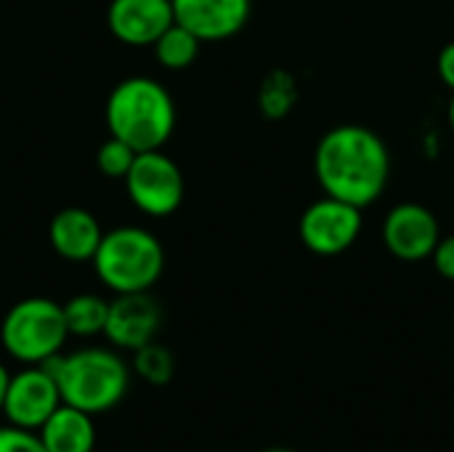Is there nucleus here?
<instances>
[{
    "label": "nucleus",
    "mask_w": 454,
    "mask_h": 452,
    "mask_svg": "<svg viewBox=\"0 0 454 452\" xmlns=\"http://www.w3.org/2000/svg\"><path fill=\"white\" fill-rule=\"evenodd\" d=\"M314 170L325 194L364 210L391 181V152L367 125H335L317 144Z\"/></svg>",
    "instance_id": "nucleus-1"
},
{
    "label": "nucleus",
    "mask_w": 454,
    "mask_h": 452,
    "mask_svg": "<svg viewBox=\"0 0 454 452\" xmlns=\"http://www.w3.org/2000/svg\"><path fill=\"white\" fill-rule=\"evenodd\" d=\"M40 442L48 452H93L96 450V424L93 416L72 405H59L51 418L37 429Z\"/></svg>",
    "instance_id": "nucleus-14"
},
{
    "label": "nucleus",
    "mask_w": 454,
    "mask_h": 452,
    "mask_svg": "<svg viewBox=\"0 0 454 452\" xmlns=\"http://www.w3.org/2000/svg\"><path fill=\"white\" fill-rule=\"evenodd\" d=\"M59 405H61V394L56 378L43 365H24L8 381L3 418L11 426L37 432Z\"/></svg>",
    "instance_id": "nucleus-9"
},
{
    "label": "nucleus",
    "mask_w": 454,
    "mask_h": 452,
    "mask_svg": "<svg viewBox=\"0 0 454 452\" xmlns=\"http://www.w3.org/2000/svg\"><path fill=\"white\" fill-rule=\"evenodd\" d=\"M136 155L138 152L133 147H128L125 141L109 136L98 147V152H96V165H98V170L106 178H125L128 170H130V165H133V160H136Z\"/></svg>",
    "instance_id": "nucleus-19"
},
{
    "label": "nucleus",
    "mask_w": 454,
    "mask_h": 452,
    "mask_svg": "<svg viewBox=\"0 0 454 452\" xmlns=\"http://www.w3.org/2000/svg\"><path fill=\"white\" fill-rule=\"evenodd\" d=\"M122 181L130 202L146 216L165 218L184 202V173L162 149L138 152Z\"/></svg>",
    "instance_id": "nucleus-6"
},
{
    "label": "nucleus",
    "mask_w": 454,
    "mask_h": 452,
    "mask_svg": "<svg viewBox=\"0 0 454 452\" xmlns=\"http://www.w3.org/2000/svg\"><path fill=\"white\" fill-rule=\"evenodd\" d=\"M0 452H48L40 442L37 432H27L19 426H0Z\"/></svg>",
    "instance_id": "nucleus-20"
},
{
    "label": "nucleus",
    "mask_w": 454,
    "mask_h": 452,
    "mask_svg": "<svg viewBox=\"0 0 454 452\" xmlns=\"http://www.w3.org/2000/svg\"><path fill=\"white\" fill-rule=\"evenodd\" d=\"M90 264L101 285L114 296L146 293L162 277L165 250L152 232L141 226H117L104 232Z\"/></svg>",
    "instance_id": "nucleus-4"
},
{
    "label": "nucleus",
    "mask_w": 454,
    "mask_h": 452,
    "mask_svg": "<svg viewBox=\"0 0 454 452\" xmlns=\"http://www.w3.org/2000/svg\"><path fill=\"white\" fill-rule=\"evenodd\" d=\"M200 37L192 35L186 27H181L178 21H173L152 45H154V56L165 69L181 72L186 67H192L200 56Z\"/></svg>",
    "instance_id": "nucleus-16"
},
{
    "label": "nucleus",
    "mask_w": 454,
    "mask_h": 452,
    "mask_svg": "<svg viewBox=\"0 0 454 452\" xmlns=\"http://www.w3.org/2000/svg\"><path fill=\"white\" fill-rule=\"evenodd\" d=\"M162 325L160 304L146 293H120L109 301L104 336L117 352H136L149 341H157Z\"/></svg>",
    "instance_id": "nucleus-10"
},
{
    "label": "nucleus",
    "mask_w": 454,
    "mask_h": 452,
    "mask_svg": "<svg viewBox=\"0 0 454 452\" xmlns=\"http://www.w3.org/2000/svg\"><path fill=\"white\" fill-rule=\"evenodd\" d=\"M104 117L109 136L136 152H152L162 149L176 131V101L162 83L136 75L112 88Z\"/></svg>",
    "instance_id": "nucleus-3"
},
{
    "label": "nucleus",
    "mask_w": 454,
    "mask_h": 452,
    "mask_svg": "<svg viewBox=\"0 0 454 452\" xmlns=\"http://www.w3.org/2000/svg\"><path fill=\"white\" fill-rule=\"evenodd\" d=\"M69 338L64 306L53 298H24L13 304L0 322V341L11 360L21 365H43L61 354Z\"/></svg>",
    "instance_id": "nucleus-5"
},
{
    "label": "nucleus",
    "mask_w": 454,
    "mask_h": 452,
    "mask_svg": "<svg viewBox=\"0 0 454 452\" xmlns=\"http://www.w3.org/2000/svg\"><path fill=\"white\" fill-rule=\"evenodd\" d=\"M295 83L287 72H271L258 91L261 112L266 117H285L295 104Z\"/></svg>",
    "instance_id": "nucleus-18"
},
{
    "label": "nucleus",
    "mask_w": 454,
    "mask_h": 452,
    "mask_svg": "<svg viewBox=\"0 0 454 452\" xmlns=\"http://www.w3.org/2000/svg\"><path fill=\"white\" fill-rule=\"evenodd\" d=\"M170 24V0H112L106 8V27L125 45H152Z\"/></svg>",
    "instance_id": "nucleus-12"
},
{
    "label": "nucleus",
    "mask_w": 454,
    "mask_h": 452,
    "mask_svg": "<svg viewBox=\"0 0 454 452\" xmlns=\"http://www.w3.org/2000/svg\"><path fill=\"white\" fill-rule=\"evenodd\" d=\"M43 368L56 378L61 402L90 416L114 410L130 389V368L117 349L85 346L72 354H56Z\"/></svg>",
    "instance_id": "nucleus-2"
},
{
    "label": "nucleus",
    "mask_w": 454,
    "mask_h": 452,
    "mask_svg": "<svg viewBox=\"0 0 454 452\" xmlns=\"http://www.w3.org/2000/svg\"><path fill=\"white\" fill-rule=\"evenodd\" d=\"M436 72H439V77H442V83L454 91V40L452 43H447L442 51H439V56H436Z\"/></svg>",
    "instance_id": "nucleus-22"
},
{
    "label": "nucleus",
    "mask_w": 454,
    "mask_h": 452,
    "mask_svg": "<svg viewBox=\"0 0 454 452\" xmlns=\"http://www.w3.org/2000/svg\"><path fill=\"white\" fill-rule=\"evenodd\" d=\"M362 226V208L325 194L303 210L298 221V237L311 253L330 258L346 253L359 240Z\"/></svg>",
    "instance_id": "nucleus-7"
},
{
    "label": "nucleus",
    "mask_w": 454,
    "mask_h": 452,
    "mask_svg": "<svg viewBox=\"0 0 454 452\" xmlns=\"http://www.w3.org/2000/svg\"><path fill=\"white\" fill-rule=\"evenodd\" d=\"M130 373H136L149 386H168L176 376V360L170 349H165L157 341H149L146 346L133 352Z\"/></svg>",
    "instance_id": "nucleus-17"
},
{
    "label": "nucleus",
    "mask_w": 454,
    "mask_h": 452,
    "mask_svg": "<svg viewBox=\"0 0 454 452\" xmlns=\"http://www.w3.org/2000/svg\"><path fill=\"white\" fill-rule=\"evenodd\" d=\"M106 314H109V301L96 293H80L64 304L67 330H69V336H77V338L104 336Z\"/></svg>",
    "instance_id": "nucleus-15"
},
{
    "label": "nucleus",
    "mask_w": 454,
    "mask_h": 452,
    "mask_svg": "<svg viewBox=\"0 0 454 452\" xmlns=\"http://www.w3.org/2000/svg\"><path fill=\"white\" fill-rule=\"evenodd\" d=\"M48 237L53 250L72 264L93 261L98 242L104 237V229L98 218L85 208H64L51 218Z\"/></svg>",
    "instance_id": "nucleus-13"
},
{
    "label": "nucleus",
    "mask_w": 454,
    "mask_h": 452,
    "mask_svg": "<svg viewBox=\"0 0 454 452\" xmlns=\"http://www.w3.org/2000/svg\"><path fill=\"white\" fill-rule=\"evenodd\" d=\"M263 452H295V450H287V448H269V450Z\"/></svg>",
    "instance_id": "nucleus-25"
},
{
    "label": "nucleus",
    "mask_w": 454,
    "mask_h": 452,
    "mask_svg": "<svg viewBox=\"0 0 454 452\" xmlns=\"http://www.w3.org/2000/svg\"><path fill=\"white\" fill-rule=\"evenodd\" d=\"M447 120H450V128H452V133H454V91H452V99H450V107H447Z\"/></svg>",
    "instance_id": "nucleus-24"
},
{
    "label": "nucleus",
    "mask_w": 454,
    "mask_h": 452,
    "mask_svg": "<svg viewBox=\"0 0 454 452\" xmlns=\"http://www.w3.org/2000/svg\"><path fill=\"white\" fill-rule=\"evenodd\" d=\"M8 381H11V373L5 370V365H0V416H3V405H5V392H8Z\"/></svg>",
    "instance_id": "nucleus-23"
},
{
    "label": "nucleus",
    "mask_w": 454,
    "mask_h": 452,
    "mask_svg": "<svg viewBox=\"0 0 454 452\" xmlns=\"http://www.w3.org/2000/svg\"><path fill=\"white\" fill-rule=\"evenodd\" d=\"M380 237L394 258L418 264L431 258L436 242L442 240V226L431 208L420 202H399L386 213Z\"/></svg>",
    "instance_id": "nucleus-8"
},
{
    "label": "nucleus",
    "mask_w": 454,
    "mask_h": 452,
    "mask_svg": "<svg viewBox=\"0 0 454 452\" xmlns=\"http://www.w3.org/2000/svg\"><path fill=\"white\" fill-rule=\"evenodd\" d=\"M431 261L444 280L454 282V234H442V240L431 253Z\"/></svg>",
    "instance_id": "nucleus-21"
},
{
    "label": "nucleus",
    "mask_w": 454,
    "mask_h": 452,
    "mask_svg": "<svg viewBox=\"0 0 454 452\" xmlns=\"http://www.w3.org/2000/svg\"><path fill=\"white\" fill-rule=\"evenodd\" d=\"M173 21L205 40H226L245 29L253 0H170Z\"/></svg>",
    "instance_id": "nucleus-11"
}]
</instances>
